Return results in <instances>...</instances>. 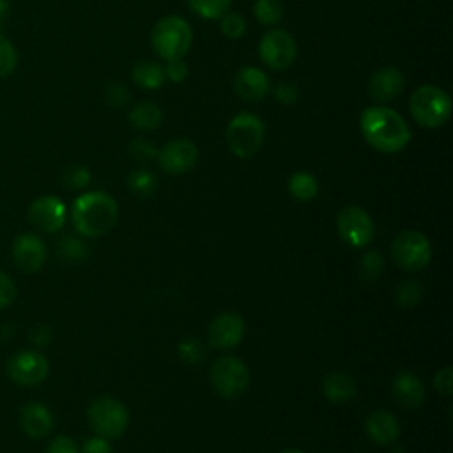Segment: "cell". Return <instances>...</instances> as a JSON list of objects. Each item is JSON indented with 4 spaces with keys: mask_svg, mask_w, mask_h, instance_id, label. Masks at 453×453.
<instances>
[{
    "mask_svg": "<svg viewBox=\"0 0 453 453\" xmlns=\"http://www.w3.org/2000/svg\"><path fill=\"white\" fill-rule=\"evenodd\" d=\"M64 182L67 188L83 189L90 182V172L81 165H73L64 172Z\"/></svg>",
    "mask_w": 453,
    "mask_h": 453,
    "instance_id": "cell-34",
    "label": "cell"
},
{
    "mask_svg": "<svg viewBox=\"0 0 453 453\" xmlns=\"http://www.w3.org/2000/svg\"><path fill=\"white\" fill-rule=\"evenodd\" d=\"M133 81L145 88V90H156V88H161L165 80H166V74H165V67L159 65L157 62H152V60H143V62H138L134 67H133Z\"/></svg>",
    "mask_w": 453,
    "mask_h": 453,
    "instance_id": "cell-22",
    "label": "cell"
},
{
    "mask_svg": "<svg viewBox=\"0 0 453 453\" xmlns=\"http://www.w3.org/2000/svg\"><path fill=\"white\" fill-rule=\"evenodd\" d=\"M106 97H108V101H110L111 104L122 106V104H126V101H127V97H129V92H127L120 83H115V85L110 87Z\"/></svg>",
    "mask_w": 453,
    "mask_h": 453,
    "instance_id": "cell-42",
    "label": "cell"
},
{
    "mask_svg": "<svg viewBox=\"0 0 453 453\" xmlns=\"http://www.w3.org/2000/svg\"><path fill=\"white\" fill-rule=\"evenodd\" d=\"M451 386H453V370L449 366L441 368L435 377H434V388L437 389V393L449 396L451 395Z\"/></svg>",
    "mask_w": 453,
    "mask_h": 453,
    "instance_id": "cell-39",
    "label": "cell"
},
{
    "mask_svg": "<svg viewBox=\"0 0 453 453\" xmlns=\"http://www.w3.org/2000/svg\"><path fill=\"white\" fill-rule=\"evenodd\" d=\"M265 127L264 122L250 113V111H241L237 113L226 126V143L232 150L234 156L241 159H248L255 156L264 142Z\"/></svg>",
    "mask_w": 453,
    "mask_h": 453,
    "instance_id": "cell-6",
    "label": "cell"
},
{
    "mask_svg": "<svg viewBox=\"0 0 453 453\" xmlns=\"http://www.w3.org/2000/svg\"><path fill=\"white\" fill-rule=\"evenodd\" d=\"M405 87V78L396 67L377 69L368 80V94L377 103L393 101Z\"/></svg>",
    "mask_w": 453,
    "mask_h": 453,
    "instance_id": "cell-16",
    "label": "cell"
},
{
    "mask_svg": "<svg viewBox=\"0 0 453 453\" xmlns=\"http://www.w3.org/2000/svg\"><path fill=\"white\" fill-rule=\"evenodd\" d=\"M423 297V287L416 280H403L395 288V301L402 308H412L416 306Z\"/></svg>",
    "mask_w": 453,
    "mask_h": 453,
    "instance_id": "cell-28",
    "label": "cell"
},
{
    "mask_svg": "<svg viewBox=\"0 0 453 453\" xmlns=\"http://www.w3.org/2000/svg\"><path fill=\"white\" fill-rule=\"evenodd\" d=\"M119 219V205L104 191L81 193L71 207L74 230L83 237H97L110 232Z\"/></svg>",
    "mask_w": 453,
    "mask_h": 453,
    "instance_id": "cell-2",
    "label": "cell"
},
{
    "mask_svg": "<svg viewBox=\"0 0 453 453\" xmlns=\"http://www.w3.org/2000/svg\"><path fill=\"white\" fill-rule=\"evenodd\" d=\"M244 319L239 313L223 311L209 324V343L219 350L234 349L244 338Z\"/></svg>",
    "mask_w": 453,
    "mask_h": 453,
    "instance_id": "cell-14",
    "label": "cell"
},
{
    "mask_svg": "<svg viewBox=\"0 0 453 453\" xmlns=\"http://www.w3.org/2000/svg\"><path fill=\"white\" fill-rule=\"evenodd\" d=\"M129 122L134 129L140 131H152L157 129L163 122V111L157 104L150 101L138 103L131 111H129Z\"/></svg>",
    "mask_w": 453,
    "mask_h": 453,
    "instance_id": "cell-23",
    "label": "cell"
},
{
    "mask_svg": "<svg viewBox=\"0 0 453 453\" xmlns=\"http://www.w3.org/2000/svg\"><path fill=\"white\" fill-rule=\"evenodd\" d=\"M280 453H304V451L296 449V448H288V449H283V451H280Z\"/></svg>",
    "mask_w": 453,
    "mask_h": 453,
    "instance_id": "cell-44",
    "label": "cell"
},
{
    "mask_svg": "<svg viewBox=\"0 0 453 453\" xmlns=\"http://www.w3.org/2000/svg\"><path fill=\"white\" fill-rule=\"evenodd\" d=\"M322 393L329 402L343 403L356 396L357 386H356V380L349 373L334 370V372H329L322 379Z\"/></svg>",
    "mask_w": 453,
    "mask_h": 453,
    "instance_id": "cell-21",
    "label": "cell"
},
{
    "mask_svg": "<svg viewBox=\"0 0 453 453\" xmlns=\"http://www.w3.org/2000/svg\"><path fill=\"white\" fill-rule=\"evenodd\" d=\"M193 12L205 19H219L230 11L232 0H188Z\"/></svg>",
    "mask_w": 453,
    "mask_h": 453,
    "instance_id": "cell-27",
    "label": "cell"
},
{
    "mask_svg": "<svg viewBox=\"0 0 453 453\" xmlns=\"http://www.w3.org/2000/svg\"><path fill=\"white\" fill-rule=\"evenodd\" d=\"M219 28L223 32V35L230 37V39H237L246 32V19L237 14V12H226L219 18Z\"/></svg>",
    "mask_w": 453,
    "mask_h": 453,
    "instance_id": "cell-32",
    "label": "cell"
},
{
    "mask_svg": "<svg viewBox=\"0 0 453 453\" xmlns=\"http://www.w3.org/2000/svg\"><path fill=\"white\" fill-rule=\"evenodd\" d=\"M87 418L96 435L103 439H117L127 428L129 411L120 400L104 395L90 402Z\"/></svg>",
    "mask_w": 453,
    "mask_h": 453,
    "instance_id": "cell-5",
    "label": "cell"
},
{
    "mask_svg": "<svg viewBox=\"0 0 453 453\" xmlns=\"http://www.w3.org/2000/svg\"><path fill=\"white\" fill-rule=\"evenodd\" d=\"M336 230L340 237L352 248H365L375 237L373 219L359 205H345L338 212Z\"/></svg>",
    "mask_w": 453,
    "mask_h": 453,
    "instance_id": "cell-9",
    "label": "cell"
},
{
    "mask_svg": "<svg viewBox=\"0 0 453 453\" xmlns=\"http://www.w3.org/2000/svg\"><path fill=\"white\" fill-rule=\"evenodd\" d=\"M81 453H111V446H110L108 439L96 435V437H88L83 442Z\"/></svg>",
    "mask_w": 453,
    "mask_h": 453,
    "instance_id": "cell-40",
    "label": "cell"
},
{
    "mask_svg": "<svg viewBox=\"0 0 453 453\" xmlns=\"http://www.w3.org/2000/svg\"><path fill=\"white\" fill-rule=\"evenodd\" d=\"M67 209L58 196L46 195L35 198L28 207V219L30 223L46 234L58 232L65 223Z\"/></svg>",
    "mask_w": 453,
    "mask_h": 453,
    "instance_id": "cell-13",
    "label": "cell"
},
{
    "mask_svg": "<svg viewBox=\"0 0 453 453\" xmlns=\"http://www.w3.org/2000/svg\"><path fill=\"white\" fill-rule=\"evenodd\" d=\"M384 269V258L380 257V253L377 251H368L361 257V264H359V273L365 280L372 281L377 280L379 274Z\"/></svg>",
    "mask_w": 453,
    "mask_h": 453,
    "instance_id": "cell-31",
    "label": "cell"
},
{
    "mask_svg": "<svg viewBox=\"0 0 453 453\" xmlns=\"http://www.w3.org/2000/svg\"><path fill=\"white\" fill-rule=\"evenodd\" d=\"M129 154H131L136 161H150V159L157 157V149L152 145L150 140L136 138V140H133L131 145H129Z\"/></svg>",
    "mask_w": 453,
    "mask_h": 453,
    "instance_id": "cell-35",
    "label": "cell"
},
{
    "mask_svg": "<svg viewBox=\"0 0 453 453\" xmlns=\"http://www.w3.org/2000/svg\"><path fill=\"white\" fill-rule=\"evenodd\" d=\"M58 255L67 262H81L88 255V246L74 235H65L58 242Z\"/></svg>",
    "mask_w": 453,
    "mask_h": 453,
    "instance_id": "cell-29",
    "label": "cell"
},
{
    "mask_svg": "<svg viewBox=\"0 0 453 453\" xmlns=\"http://www.w3.org/2000/svg\"><path fill=\"white\" fill-rule=\"evenodd\" d=\"M363 138L370 147L384 154L403 150L411 142V129L405 119L388 106H368L359 119Z\"/></svg>",
    "mask_w": 453,
    "mask_h": 453,
    "instance_id": "cell-1",
    "label": "cell"
},
{
    "mask_svg": "<svg viewBox=\"0 0 453 453\" xmlns=\"http://www.w3.org/2000/svg\"><path fill=\"white\" fill-rule=\"evenodd\" d=\"M253 14L262 25H278L283 18L281 0H255Z\"/></svg>",
    "mask_w": 453,
    "mask_h": 453,
    "instance_id": "cell-26",
    "label": "cell"
},
{
    "mask_svg": "<svg viewBox=\"0 0 453 453\" xmlns=\"http://www.w3.org/2000/svg\"><path fill=\"white\" fill-rule=\"evenodd\" d=\"M258 53L267 67L274 71H283L290 67L296 60V41L288 32L281 28H273L262 35Z\"/></svg>",
    "mask_w": 453,
    "mask_h": 453,
    "instance_id": "cell-10",
    "label": "cell"
},
{
    "mask_svg": "<svg viewBox=\"0 0 453 453\" xmlns=\"http://www.w3.org/2000/svg\"><path fill=\"white\" fill-rule=\"evenodd\" d=\"M211 384L221 396L237 398L248 389L250 370L241 357H218L211 366Z\"/></svg>",
    "mask_w": 453,
    "mask_h": 453,
    "instance_id": "cell-8",
    "label": "cell"
},
{
    "mask_svg": "<svg viewBox=\"0 0 453 453\" xmlns=\"http://www.w3.org/2000/svg\"><path fill=\"white\" fill-rule=\"evenodd\" d=\"M366 435L380 446H391L400 437V423L393 412L386 409L373 411L365 421Z\"/></svg>",
    "mask_w": 453,
    "mask_h": 453,
    "instance_id": "cell-20",
    "label": "cell"
},
{
    "mask_svg": "<svg viewBox=\"0 0 453 453\" xmlns=\"http://www.w3.org/2000/svg\"><path fill=\"white\" fill-rule=\"evenodd\" d=\"M165 74L168 80H172L173 83H180L186 80L188 76V64L184 62V58H173L168 60L166 67H165Z\"/></svg>",
    "mask_w": 453,
    "mask_h": 453,
    "instance_id": "cell-38",
    "label": "cell"
},
{
    "mask_svg": "<svg viewBox=\"0 0 453 453\" xmlns=\"http://www.w3.org/2000/svg\"><path fill=\"white\" fill-rule=\"evenodd\" d=\"M409 111L419 126L435 129L449 120L451 99L437 85H421L409 99Z\"/></svg>",
    "mask_w": 453,
    "mask_h": 453,
    "instance_id": "cell-4",
    "label": "cell"
},
{
    "mask_svg": "<svg viewBox=\"0 0 453 453\" xmlns=\"http://www.w3.org/2000/svg\"><path fill=\"white\" fill-rule=\"evenodd\" d=\"M5 370L12 382L28 388L41 384L48 377L50 363L37 350H21L9 357Z\"/></svg>",
    "mask_w": 453,
    "mask_h": 453,
    "instance_id": "cell-11",
    "label": "cell"
},
{
    "mask_svg": "<svg viewBox=\"0 0 453 453\" xmlns=\"http://www.w3.org/2000/svg\"><path fill=\"white\" fill-rule=\"evenodd\" d=\"M19 426L28 437L42 439L53 430V414L39 402L25 403L19 409Z\"/></svg>",
    "mask_w": 453,
    "mask_h": 453,
    "instance_id": "cell-19",
    "label": "cell"
},
{
    "mask_svg": "<svg viewBox=\"0 0 453 453\" xmlns=\"http://www.w3.org/2000/svg\"><path fill=\"white\" fill-rule=\"evenodd\" d=\"M179 357L188 363V365H195V363H200L203 357H205V347L202 345L200 340L196 338H184L179 347Z\"/></svg>",
    "mask_w": 453,
    "mask_h": 453,
    "instance_id": "cell-30",
    "label": "cell"
},
{
    "mask_svg": "<svg viewBox=\"0 0 453 453\" xmlns=\"http://www.w3.org/2000/svg\"><path fill=\"white\" fill-rule=\"evenodd\" d=\"M274 96L283 104H294L297 101V97H299V92H297V88L292 83H280L274 88Z\"/></svg>",
    "mask_w": 453,
    "mask_h": 453,
    "instance_id": "cell-41",
    "label": "cell"
},
{
    "mask_svg": "<svg viewBox=\"0 0 453 453\" xmlns=\"http://www.w3.org/2000/svg\"><path fill=\"white\" fill-rule=\"evenodd\" d=\"M288 191L296 200L308 202L319 195V182L310 172H296L288 180Z\"/></svg>",
    "mask_w": 453,
    "mask_h": 453,
    "instance_id": "cell-24",
    "label": "cell"
},
{
    "mask_svg": "<svg viewBox=\"0 0 453 453\" xmlns=\"http://www.w3.org/2000/svg\"><path fill=\"white\" fill-rule=\"evenodd\" d=\"M12 260L23 273L39 271L46 260L44 241L32 232L19 234L12 242Z\"/></svg>",
    "mask_w": 453,
    "mask_h": 453,
    "instance_id": "cell-15",
    "label": "cell"
},
{
    "mask_svg": "<svg viewBox=\"0 0 453 453\" xmlns=\"http://www.w3.org/2000/svg\"><path fill=\"white\" fill-rule=\"evenodd\" d=\"M9 12V2L7 0H0V30H2V25H4V19Z\"/></svg>",
    "mask_w": 453,
    "mask_h": 453,
    "instance_id": "cell-43",
    "label": "cell"
},
{
    "mask_svg": "<svg viewBox=\"0 0 453 453\" xmlns=\"http://www.w3.org/2000/svg\"><path fill=\"white\" fill-rule=\"evenodd\" d=\"M127 188L136 196H150L157 188V179L152 172L145 168H136L127 175Z\"/></svg>",
    "mask_w": 453,
    "mask_h": 453,
    "instance_id": "cell-25",
    "label": "cell"
},
{
    "mask_svg": "<svg viewBox=\"0 0 453 453\" xmlns=\"http://www.w3.org/2000/svg\"><path fill=\"white\" fill-rule=\"evenodd\" d=\"M157 161L166 173L182 175L198 163V149L188 138H175L157 150Z\"/></svg>",
    "mask_w": 453,
    "mask_h": 453,
    "instance_id": "cell-12",
    "label": "cell"
},
{
    "mask_svg": "<svg viewBox=\"0 0 453 453\" xmlns=\"http://www.w3.org/2000/svg\"><path fill=\"white\" fill-rule=\"evenodd\" d=\"M395 264L409 273L421 271L432 258V246L425 234L418 230H402L391 242Z\"/></svg>",
    "mask_w": 453,
    "mask_h": 453,
    "instance_id": "cell-7",
    "label": "cell"
},
{
    "mask_svg": "<svg viewBox=\"0 0 453 453\" xmlns=\"http://www.w3.org/2000/svg\"><path fill=\"white\" fill-rule=\"evenodd\" d=\"M18 64V53L9 39L0 34V76H9Z\"/></svg>",
    "mask_w": 453,
    "mask_h": 453,
    "instance_id": "cell-33",
    "label": "cell"
},
{
    "mask_svg": "<svg viewBox=\"0 0 453 453\" xmlns=\"http://www.w3.org/2000/svg\"><path fill=\"white\" fill-rule=\"evenodd\" d=\"M16 299V285L14 281L0 271V310L11 306Z\"/></svg>",
    "mask_w": 453,
    "mask_h": 453,
    "instance_id": "cell-37",
    "label": "cell"
},
{
    "mask_svg": "<svg viewBox=\"0 0 453 453\" xmlns=\"http://www.w3.org/2000/svg\"><path fill=\"white\" fill-rule=\"evenodd\" d=\"M193 42L189 23L175 14L161 18L150 32V44L157 57L163 60L184 58Z\"/></svg>",
    "mask_w": 453,
    "mask_h": 453,
    "instance_id": "cell-3",
    "label": "cell"
},
{
    "mask_svg": "<svg viewBox=\"0 0 453 453\" xmlns=\"http://www.w3.org/2000/svg\"><path fill=\"white\" fill-rule=\"evenodd\" d=\"M234 88L239 97L248 103L262 101L269 92V78L267 74L253 65L241 67L234 80Z\"/></svg>",
    "mask_w": 453,
    "mask_h": 453,
    "instance_id": "cell-18",
    "label": "cell"
},
{
    "mask_svg": "<svg viewBox=\"0 0 453 453\" xmlns=\"http://www.w3.org/2000/svg\"><path fill=\"white\" fill-rule=\"evenodd\" d=\"M44 453H80V448L74 439L67 435H57L55 439H51Z\"/></svg>",
    "mask_w": 453,
    "mask_h": 453,
    "instance_id": "cell-36",
    "label": "cell"
},
{
    "mask_svg": "<svg viewBox=\"0 0 453 453\" xmlns=\"http://www.w3.org/2000/svg\"><path fill=\"white\" fill-rule=\"evenodd\" d=\"M391 393H393L395 400L405 409H418L423 405V402L426 398L425 384L421 382V379L416 373L407 372V370H403L393 377Z\"/></svg>",
    "mask_w": 453,
    "mask_h": 453,
    "instance_id": "cell-17",
    "label": "cell"
}]
</instances>
